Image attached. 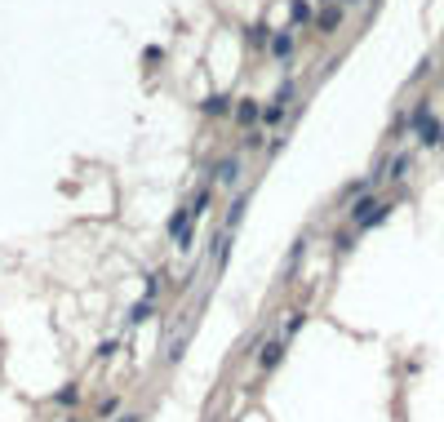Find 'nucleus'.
Instances as JSON below:
<instances>
[{
    "instance_id": "1",
    "label": "nucleus",
    "mask_w": 444,
    "mask_h": 422,
    "mask_svg": "<svg viewBox=\"0 0 444 422\" xmlns=\"http://www.w3.org/2000/svg\"><path fill=\"white\" fill-rule=\"evenodd\" d=\"M387 213H391V200L365 196V200H355V209L346 213V218H351V232H369V227H378Z\"/></svg>"
},
{
    "instance_id": "2",
    "label": "nucleus",
    "mask_w": 444,
    "mask_h": 422,
    "mask_svg": "<svg viewBox=\"0 0 444 422\" xmlns=\"http://www.w3.org/2000/svg\"><path fill=\"white\" fill-rule=\"evenodd\" d=\"M289 103H293V84H280V93L271 98V107H262V125H280L284 112H289Z\"/></svg>"
},
{
    "instance_id": "3",
    "label": "nucleus",
    "mask_w": 444,
    "mask_h": 422,
    "mask_svg": "<svg viewBox=\"0 0 444 422\" xmlns=\"http://www.w3.org/2000/svg\"><path fill=\"white\" fill-rule=\"evenodd\" d=\"M240 174H245V160H240V156H227V160L213 169V178H218V187H240Z\"/></svg>"
},
{
    "instance_id": "4",
    "label": "nucleus",
    "mask_w": 444,
    "mask_h": 422,
    "mask_svg": "<svg viewBox=\"0 0 444 422\" xmlns=\"http://www.w3.org/2000/svg\"><path fill=\"white\" fill-rule=\"evenodd\" d=\"M280 360H284V338H271V342H262V352H258V369H262V373H271Z\"/></svg>"
},
{
    "instance_id": "5",
    "label": "nucleus",
    "mask_w": 444,
    "mask_h": 422,
    "mask_svg": "<svg viewBox=\"0 0 444 422\" xmlns=\"http://www.w3.org/2000/svg\"><path fill=\"white\" fill-rule=\"evenodd\" d=\"M258 120H262V103L258 98H240L236 103V125L249 129V125H258Z\"/></svg>"
},
{
    "instance_id": "6",
    "label": "nucleus",
    "mask_w": 444,
    "mask_h": 422,
    "mask_svg": "<svg viewBox=\"0 0 444 422\" xmlns=\"http://www.w3.org/2000/svg\"><path fill=\"white\" fill-rule=\"evenodd\" d=\"M316 27H320V31H325V36H329V31H338V27H342V5H338V0H333V5H325V9H320V18H316Z\"/></svg>"
},
{
    "instance_id": "7",
    "label": "nucleus",
    "mask_w": 444,
    "mask_h": 422,
    "mask_svg": "<svg viewBox=\"0 0 444 422\" xmlns=\"http://www.w3.org/2000/svg\"><path fill=\"white\" fill-rule=\"evenodd\" d=\"M303 324H307V311H303V307L284 311V324H280V338H284V342H289V338H293L298 329H303Z\"/></svg>"
},
{
    "instance_id": "8",
    "label": "nucleus",
    "mask_w": 444,
    "mask_h": 422,
    "mask_svg": "<svg viewBox=\"0 0 444 422\" xmlns=\"http://www.w3.org/2000/svg\"><path fill=\"white\" fill-rule=\"evenodd\" d=\"M289 54H293V27L271 36V58H289Z\"/></svg>"
},
{
    "instance_id": "9",
    "label": "nucleus",
    "mask_w": 444,
    "mask_h": 422,
    "mask_svg": "<svg viewBox=\"0 0 444 422\" xmlns=\"http://www.w3.org/2000/svg\"><path fill=\"white\" fill-rule=\"evenodd\" d=\"M245 209H249V196H236V200H231V209H227L222 232H236V227H240V218H245Z\"/></svg>"
},
{
    "instance_id": "10",
    "label": "nucleus",
    "mask_w": 444,
    "mask_h": 422,
    "mask_svg": "<svg viewBox=\"0 0 444 422\" xmlns=\"http://www.w3.org/2000/svg\"><path fill=\"white\" fill-rule=\"evenodd\" d=\"M151 311H155V303H151V298H142V303H138V307L125 316V329H138L142 320H151Z\"/></svg>"
},
{
    "instance_id": "11",
    "label": "nucleus",
    "mask_w": 444,
    "mask_h": 422,
    "mask_svg": "<svg viewBox=\"0 0 444 422\" xmlns=\"http://www.w3.org/2000/svg\"><path fill=\"white\" fill-rule=\"evenodd\" d=\"M187 342H191V329L178 333L174 342H169V352H164V365H178V360H183V352H187Z\"/></svg>"
},
{
    "instance_id": "12",
    "label": "nucleus",
    "mask_w": 444,
    "mask_h": 422,
    "mask_svg": "<svg viewBox=\"0 0 444 422\" xmlns=\"http://www.w3.org/2000/svg\"><path fill=\"white\" fill-rule=\"evenodd\" d=\"M289 18H293V27H307V22L316 18V14H311V0H293V5H289Z\"/></svg>"
},
{
    "instance_id": "13",
    "label": "nucleus",
    "mask_w": 444,
    "mask_h": 422,
    "mask_svg": "<svg viewBox=\"0 0 444 422\" xmlns=\"http://www.w3.org/2000/svg\"><path fill=\"white\" fill-rule=\"evenodd\" d=\"M200 107H205V116H227L231 112V98H227V93H213V98H205Z\"/></svg>"
},
{
    "instance_id": "14",
    "label": "nucleus",
    "mask_w": 444,
    "mask_h": 422,
    "mask_svg": "<svg viewBox=\"0 0 444 422\" xmlns=\"http://www.w3.org/2000/svg\"><path fill=\"white\" fill-rule=\"evenodd\" d=\"M409 165H413V156H395V160L387 165V178H395V183H400V178L409 174Z\"/></svg>"
},
{
    "instance_id": "15",
    "label": "nucleus",
    "mask_w": 444,
    "mask_h": 422,
    "mask_svg": "<svg viewBox=\"0 0 444 422\" xmlns=\"http://www.w3.org/2000/svg\"><path fill=\"white\" fill-rule=\"evenodd\" d=\"M307 249H311V240L303 236V240H298V245L289 249V271H293V267H298V262H303V258H307Z\"/></svg>"
},
{
    "instance_id": "16",
    "label": "nucleus",
    "mask_w": 444,
    "mask_h": 422,
    "mask_svg": "<svg viewBox=\"0 0 444 422\" xmlns=\"http://www.w3.org/2000/svg\"><path fill=\"white\" fill-rule=\"evenodd\" d=\"M160 289H164V271H151V276H147V294H142V298H151V303H155V294H160Z\"/></svg>"
},
{
    "instance_id": "17",
    "label": "nucleus",
    "mask_w": 444,
    "mask_h": 422,
    "mask_svg": "<svg viewBox=\"0 0 444 422\" xmlns=\"http://www.w3.org/2000/svg\"><path fill=\"white\" fill-rule=\"evenodd\" d=\"M116 414H120V395H107L98 405V418H116Z\"/></svg>"
},
{
    "instance_id": "18",
    "label": "nucleus",
    "mask_w": 444,
    "mask_h": 422,
    "mask_svg": "<svg viewBox=\"0 0 444 422\" xmlns=\"http://www.w3.org/2000/svg\"><path fill=\"white\" fill-rule=\"evenodd\" d=\"M80 400V387H76V382H71V387H63V391H58V405H76Z\"/></svg>"
},
{
    "instance_id": "19",
    "label": "nucleus",
    "mask_w": 444,
    "mask_h": 422,
    "mask_svg": "<svg viewBox=\"0 0 444 422\" xmlns=\"http://www.w3.org/2000/svg\"><path fill=\"white\" fill-rule=\"evenodd\" d=\"M249 40H254L258 50H262V45H267V50H271V31H267V27H254V31H249Z\"/></svg>"
},
{
    "instance_id": "20",
    "label": "nucleus",
    "mask_w": 444,
    "mask_h": 422,
    "mask_svg": "<svg viewBox=\"0 0 444 422\" xmlns=\"http://www.w3.org/2000/svg\"><path fill=\"white\" fill-rule=\"evenodd\" d=\"M116 422H142V414H125V418H116Z\"/></svg>"
},
{
    "instance_id": "21",
    "label": "nucleus",
    "mask_w": 444,
    "mask_h": 422,
    "mask_svg": "<svg viewBox=\"0 0 444 422\" xmlns=\"http://www.w3.org/2000/svg\"><path fill=\"white\" fill-rule=\"evenodd\" d=\"M342 5H360V0H342Z\"/></svg>"
}]
</instances>
